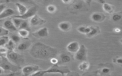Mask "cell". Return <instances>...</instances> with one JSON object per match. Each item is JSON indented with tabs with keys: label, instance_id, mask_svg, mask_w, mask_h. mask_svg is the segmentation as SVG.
I'll use <instances>...</instances> for the list:
<instances>
[{
	"label": "cell",
	"instance_id": "cell-1",
	"mask_svg": "<svg viewBox=\"0 0 122 76\" xmlns=\"http://www.w3.org/2000/svg\"><path fill=\"white\" fill-rule=\"evenodd\" d=\"M29 53L34 58L47 60L55 57L57 55V51L55 48L38 42L32 46Z\"/></svg>",
	"mask_w": 122,
	"mask_h": 76
},
{
	"label": "cell",
	"instance_id": "cell-2",
	"mask_svg": "<svg viewBox=\"0 0 122 76\" xmlns=\"http://www.w3.org/2000/svg\"><path fill=\"white\" fill-rule=\"evenodd\" d=\"M71 72V71L67 66H59L57 64L53 66L46 71H38L31 75L32 76H44L45 74L48 73H59L62 75H64L65 74Z\"/></svg>",
	"mask_w": 122,
	"mask_h": 76
},
{
	"label": "cell",
	"instance_id": "cell-3",
	"mask_svg": "<svg viewBox=\"0 0 122 76\" xmlns=\"http://www.w3.org/2000/svg\"><path fill=\"white\" fill-rule=\"evenodd\" d=\"M75 53L74 58L76 61L82 62L87 60V50L84 45H80L79 50Z\"/></svg>",
	"mask_w": 122,
	"mask_h": 76
},
{
	"label": "cell",
	"instance_id": "cell-4",
	"mask_svg": "<svg viewBox=\"0 0 122 76\" xmlns=\"http://www.w3.org/2000/svg\"><path fill=\"white\" fill-rule=\"evenodd\" d=\"M8 59L14 64H18L23 63V59L20 55L14 51H11L7 55Z\"/></svg>",
	"mask_w": 122,
	"mask_h": 76
},
{
	"label": "cell",
	"instance_id": "cell-5",
	"mask_svg": "<svg viewBox=\"0 0 122 76\" xmlns=\"http://www.w3.org/2000/svg\"><path fill=\"white\" fill-rule=\"evenodd\" d=\"M37 11V8L36 6L31 7L30 9L27 10V11L22 15H18L13 16L14 18H19L22 20H25L32 18L36 14Z\"/></svg>",
	"mask_w": 122,
	"mask_h": 76
},
{
	"label": "cell",
	"instance_id": "cell-6",
	"mask_svg": "<svg viewBox=\"0 0 122 76\" xmlns=\"http://www.w3.org/2000/svg\"><path fill=\"white\" fill-rule=\"evenodd\" d=\"M39 67L37 66H27L23 68L22 71L25 76L31 75L33 73L39 71Z\"/></svg>",
	"mask_w": 122,
	"mask_h": 76
},
{
	"label": "cell",
	"instance_id": "cell-7",
	"mask_svg": "<svg viewBox=\"0 0 122 76\" xmlns=\"http://www.w3.org/2000/svg\"><path fill=\"white\" fill-rule=\"evenodd\" d=\"M32 35L37 39L45 38L48 36L49 32L47 27H44L32 33Z\"/></svg>",
	"mask_w": 122,
	"mask_h": 76
},
{
	"label": "cell",
	"instance_id": "cell-8",
	"mask_svg": "<svg viewBox=\"0 0 122 76\" xmlns=\"http://www.w3.org/2000/svg\"><path fill=\"white\" fill-rule=\"evenodd\" d=\"M46 22L45 20L42 19L38 15L36 14L31 18L30 20V24L33 26L42 25Z\"/></svg>",
	"mask_w": 122,
	"mask_h": 76
},
{
	"label": "cell",
	"instance_id": "cell-9",
	"mask_svg": "<svg viewBox=\"0 0 122 76\" xmlns=\"http://www.w3.org/2000/svg\"><path fill=\"white\" fill-rule=\"evenodd\" d=\"M106 18V16L102 13H95L91 15V19L92 21L96 23H101Z\"/></svg>",
	"mask_w": 122,
	"mask_h": 76
},
{
	"label": "cell",
	"instance_id": "cell-10",
	"mask_svg": "<svg viewBox=\"0 0 122 76\" xmlns=\"http://www.w3.org/2000/svg\"><path fill=\"white\" fill-rule=\"evenodd\" d=\"M80 47V45L79 43L77 41H73L67 46V49L69 52L76 53L79 50Z\"/></svg>",
	"mask_w": 122,
	"mask_h": 76
},
{
	"label": "cell",
	"instance_id": "cell-11",
	"mask_svg": "<svg viewBox=\"0 0 122 76\" xmlns=\"http://www.w3.org/2000/svg\"><path fill=\"white\" fill-rule=\"evenodd\" d=\"M91 30L88 34L86 35L88 37H95L101 33V29L99 27L96 25L90 26Z\"/></svg>",
	"mask_w": 122,
	"mask_h": 76
},
{
	"label": "cell",
	"instance_id": "cell-12",
	"mask_svg": "<svg viewBox=\"0 0 122 76\" xmlns=\"http://www.w3.org/2000/svg\"><path fill=\"white\" fill-rule=\"evenodd\" d=\"M58 27L63 32H68L71 30L72 25L69 22L64 21L59 24Z\"/></svg>",
	"mask_w": 122,
	"mask_h": 76
},
{
	"label": "cell",
	"instance_id": "cell-13",
	"mask_svg": "<svg viewBox=\"0 0 122 76\" xmlns=\"http://www.w3.org/2000/svg\"><path fill=\"white\" fill-rule=\"evenodd\" d=\"M4 27L9 31L13 32L16 31L17 29L16 28L12 21L8 20L4 23Z\"/></svg>",
	"mask_w": 122,
	"mask_h": 76
},
{
	"label": "cell",
	"instance_id": "cell-14",
	"mask_svg": "<svg viewBox=\"0 0 122 76\" xmlns=\"http://www.w3.org/2000/svg\"><path fill=\"white\" fill-rule=\"evenodd\" d=\"M15 12L12 9L10 8L5 9L1 14H0V20L12 16L15 14Z\"/></svg>",
	"mask_w": 122,
	"mask_h": 76
},
{
	"label": "cell",
	"instance_id": "cell-15",
	"mask_svg": "<svg viewBox=\"0 0 122 76\" xmlns=\"http://www.w3.org/2000/svg\"><path fill=\"white\" fill-rule=\"evenodd\" d=\"M15 4V5L18 8L20 15H23L27 11V8L22 4L20 3H16Z\"/></svg>",
	"mask_w": 122,
	"mask_h": 76
},
{
	"label": "cell",
	"instance_id": "cell-16",
	"mask_svg": "<svg viewBox=\"0 0 122 76\" xmlns=\"http://www.w3.org/2000/svg\"><path fill=\"white\" fill-rule=\"evenodd\" d=\"M103 8L105 12L108 13H112L115 10V8L113 5L106 3L103 4Z\"/></svg>",
	"mask_w": 122,
	"mask_h": 76
},
{
	"label": "cell",
	"instance_id": "cell-17",
	"mask_svg": "<svg viewBox=\"0 0 122 76\" xmlns=\"http://www.w3.org/2000/svg\"><path fill=\"white\" fill-rule=\"evenodd\" d=\"M89 67H90V64L88 62L85 61L82 62L78 66V68L80 71H85L88 69Z\"/></svg>",
	"mask_w": 122,
	"mask_h": 76
},
{
	"label": "cell",
	"instance_id": "cell-18",
	"mask_svg": "<svg viewBox=\"0 0 122 76\" xmlns=\"http://www.w3.org/2000/svg\"><path fill=\"white\" fill-rule=\"evenodd\" d=\"M23 20L19 18H14L13 17L12 19L11 20V21L13 22V23L14 24V25H15L16 28L18 29H19L20 27V25H21V23L23 21Z\"/></svg>",
	"mask_w": 122,
	"mask_h": 76
},
{
	"label": "cell",
	"instance_id": "cell-19",
	"mask_svg": "<svg viewBox=\"0 0 122 76\" xmlns=\"http://www.w3.org/2000/svg\"><path fill=\"white\" fill-rule=\"evenodd\" d=\"M18 33L20 36L24 39H26L29 35V32L28 30L27 29H20L18 31Z\"/></svg>",
	"mask_w": 122,
	"mask_h": 76
},
{
	"label": "cell",
	"instance_id": "cell-20",
	"mask_svg": "<svg viewBox=\"0 0 122 76\" xmlns=\"http://www.w3.org/2000/svg\"><path fill=\"white\" fill-rule=\"evenodd\" d=\"M9 41V39L7 36H2L0 37V47L6 45Z\"/></svg>",
	"mask_w": 122,
	"mask_h": 76
},
{
	"label": "cell",
	"instance_id": "cell-21",
	"mask_svg": "<svg viewBox=\"0 0 122 76\" xmlns=\"http://www.w3.org/2000/svg\"><path fill=\"white\" fill-rule=\"evenodd\" d=\"M28 47V45L26 43H20L19 45L17 46V49L19 51H23L27 49Z\"/></svg>",
	"mask_w": 122,
	"mask_h": 76
},
{
	"label": "cell",
	"instance_id": "cell-22",
	"mask_svg": "<svg viewBox=\"0 0 122 76\" xmlns=\"http://www.w3.org/2000/svg\"><path fill=\"white\" fill-rule=\"evenodd\" d=\"M61 60L64 63H67L71 61V57L67 55H62L61 57Z\"/></svg>",
	"mask_w": 122,
	"mask_h": 76
},
{
	"label": "cell",
	"instance_id": "cell-23",
	"mask_svg": "<svg viewBox=\"0 0 122 76\" xmlns=\"http://www.w3.org/2000/svg\"><path fill=\"white\" fill-rule=\"evenodd\" d=\"M0 66L4 70H12L13 69V67L9 65L8 63H3Z\"/></svg>",
	"mask_w": 122,
	"mask_h": 76
},
{
	"label": "cell",
	"instance_id": "cell-24",
	"mask_svg": "<svg viewBox=\"0 0 122 76\" xmlns=\"http://www.w3.org/2000/svg\"><path fill=\"white\" fill-rule=\"evenodd\" d=\"M15 43L14 42H13L11 40H9V42L7 43V46L6 48H7L8 50H13L15 48Z\"/></svg>",
	"mask_w": 122,
	"mask_h": 76
},
{
	"label": "cell",
	"instance_id": "cell-25",
	"mask_svg": "<svg viewBox=\"0 0 122 76\" xmlns=\"http://www.w3.org/2000/svg\"><path fill=\"white\" fill-rule=\"evenodd\" d=\"M47 10L50 13H54L56 10V8L54 5H49L47 7Z\"/></svg>",
	"mask_w": 122,
	"mask_h": 76
},
{
	"label": "cell",
	"instance_id": "cell-26",
	"mask_svg": "<svg viewBox=\"0 0 122 76\" xmlns=\"http://www.w3.org/2000/svg\"><path fill=\"white\" fill-rule=\"evenodd\" d=\"M8 49L6 47L3 46L0 47V57L5 56V55H7Z\"/></svg>",
	"mask_w": 122,
	"mask_h": 76
},
{
	"label": "cell",
	"instance_id": "cell-27",
	"mask_svg": "<svg viewBox=\"0 0 122 76\" xmlns=\"http://www.w3.org/2000/svg\"><path fill=\"white\" fill-rule=\"evenodd\" d=\"M28 24L27 23V22L23 20L21 23V25H20L19 29H25L27 30V29H28Z\"/></svg>",
	"mask_w": 122,
	"mask_h": 76
},
{
	"label": "cell",
	"instance_id": "cell-28",
	"mask_svg": "<svg viewBox=\"0 0 122 76\" xmlns=\"http://www.w3.org/2000/svg\"><path fill=\"white\" fill-rule=\"evenodd\" d=\"M11 40L15 43L19 42L21 40L20 37L17 35H13L11 36Z\"/></svg>",
	"mask_w": 122,
	"mask_h": 76
},
{
	"label": "cell",
	"instance_id": "cell-29",
	"mask_svg": "<svg viewBox=\"0 0 122 76\" xmlns=\"http://www.w3.org/2000/svg\"><path fill=\"white\" fill-rule=\"evenodd\" d=\"M122 18V16L120 15H119L118 14H116L114 15H113L112 16V20L113 21H119Z\"/></svg>",
	"mask_w": 122,
	"mask_h": 76
},
{
	"label": "cell",
	"instance_id": "cell-30",
	"mask_svg": "<svg viewBox=\"0 0 122 76\" xmlns=\"http://www.w3.org/2000/svg\"><path fill=\"white\" fill-rule=\"evenodd\" d=\"M9 33V31L3 27H0V36H4L7 35Z\"/></svg>",
	"mask_w": 122,
	"mask_h": 76
},
{
	"label": "cell",
	"instance_id": "cell-31",
	"mask_svg": "<svg viewBox=\"0 0 122 76\" xmlns=\"http://www.w3.org/2000/svg\"><path fill=\"white\" fill-rule=\"evenodd\" d=\"M86 27V26H81L78 27L77 30L80 33L85 34Z\"/></svg>",
	"mask_w": 122,
	"mask_h": 76
},
{
	"label": "cell",
	"instance_id": "cell-32",
	"mask_svg": "<svg viewBox=\"0 0 122 76\" xmlns=\"http://www.w3.org/2000/svg\"><path fill=\"white\" fill-rule=\"evenodd\" d=\"M83 4L81 3H78L76 4L74 6V8L75 9L79 10L81 9L83 7Z\"/></svg>",
	"mask_w": 122,
	"mask_h": 76
},
{
	"label": "cell",
	"instance_id": "cell-33",
	"mask_svg": "<svg viewBox=\"0 0 122 76\" xmlns=\"http://www.w3.org/2000/svg\"><path fill=\"white\" fill-rule=\"evenodd\" d=\"M5 9L6 5L5 4H0V14H1Z\"/></svg>",
	"mask_w": 122,
	"mask_h": 76
},
{
	"label": "cell",
	"instance_id": "cell-34",
	"mask_svg": "<svg viewBox=\"0 0 122 76\" xmlns=\"http://www.w3.org/2000/svg\"><path fill=\"white\" fill-rule=\"evenodd\" d=\"M102 72L104 74H107L110 73V69L108 68H104L102 70Z\"/></svg>",
	"mask_w": 122,
	"mask_h": 76
},
{
	"label": "cell",
	"instance_id": "cell-35",
	"mask_svg": "<svg viewBox=\"0 0 122 76\" xmlns=\"http://www.w3.org/2000/svg\"><path fill=\"white\" fill-rule=\"evenodd\" d=\"M50 62L52 64H57L58 62V61L57 59L54 57V58H52L50 59Z\"/></svg>",
	"mask_w": 122,
	"mask_h": 76
},
{
	"label": "cell",
	"instance_id": "cell-36",
	"mask_svg": "<svg viewBox=\"0 0 122 76\" xmlns=\"http://www.w3.org/2000/svg\"><path fill=\"white\" fill-rule=\"evenodd\" d=\"M62 1L65 4H69L71 3L74 0H62Z\"/></svg>",
	"mask_w": 122,
	"mask_h": 76
},
{
	"label": "cell",
	"instance_id": "cell-37",
	"mask_svg": "<svg viewBox=\"0 0 122 76\" xmlns=\"http://www.w3.org/2000/svg\"><path fill=\"white\" fill-rule=\"evenodd\" d=\"M116 62H117V64H121L122 63V59L121 58H119L117 59Z\"/></svg>",
	"mask_w": 122,
	"mask_h": 76
},
{
	"label": "cell",
	"instance_id": "cell-38",
	"mask_svg": "<svg viewBox=\"0 0 122 76\" xmlns=\"http://www.w3.org/2000/svg\"><path fill=\"white\" fill-rule=\"evenodd\" d=\"M20 2L23 3H28L30 2V0H18Z\"/></svg>",
	"mask_w": 122,
	"mask_h": 76
},
{
	"label": "cell",
	"instance_id": "cell-39",
	"mask_svg": "<svg viewBox=\"0 0 122 76\" xmlns=\"http://www.w3.org/2000/svg\"><path fill=\"white\" fill-rule=\"evenodd\" d=\"M100 3H101V4H104V3H105V1L104 0H97Z\"/></svg>",
	"mask_w": 122,
	"mask_h": 76
},
{
	"label": "cell",
	"instance_id": "cell-40",
	"mask_svg": "<svg viewBox=\"0 0 122 76\" xmlns=\"http://www.w3.org/2000/svg\"><path fill=\"white\" fill-rule=\"evenodd\" d=\"M4 71V70L0 66V75L2 74V73H3Z\"/></svg>",
	"mask_w": 122,
	"mask_h": 76
},
{
	"label": "cell",
	"instance_id": "cell-41",
	"mask_svg": "<svg viewBox=\"0 0 122 76\" xmlns=\"http://www.w3.org/2000/svg\"><path fill=\"white\" fill-rule=\"evenodd\" d=\"M86 2L88 3H90L92 1V0H85Z\"/></svg>",
	"mask_w": 122,
	"mask_h": 76
},
{
	"label": "cell",
	"instance_id": "cell-42",
	"mask_svg": "<svg viewBox=\"0 0 122 76\" xmlns=\"http://www.w3.org/2000/svg\"><path fill=\"white\" fill-rule=\"evenodd\" d=\"M42 1H44V2H48L49 1V0H42Z\"/></svg>",
	"mask_w": 122,
	"mask_h": 76
}]
</instances>
